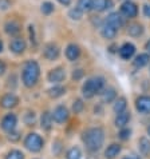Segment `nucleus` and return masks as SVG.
<instances>
[{
  "label": "nucleus",
  "mask_w": 150,
  "mask_h": 159,
  "mask_svg": "<svg viewBox=\"0 0 150 159\" xmlns=\"http://www.w3.org/2000/svg\"><path fill=\"white\" fill-rule=\"evenodd\" d=\"M82 140L86 144V147L89 151L95 152L102 147L103 140H105V132L101 127H92L83 132Z\"/></svg>",
  "instance_id": "nucleus-1"
},
{
  "label": "nucleus",
  "mask_w": 150,
  "mask_h": 159,
  "mask_svg": "<svg viewBox=\"0 0 150 159\" xmlns=\"http://www.w3.org/2000/svg\"><path fill=\"white\" fill-rule=\"evenodd\" d=\"M39 75H40V68H39L38 61L28 60L24 64L23 71H21V80L26 87H34L39 80Z\"/></svg>",
  "instance_id": "nucleus-2"
},
{
  "label": "nucleus",
  "mask_w": 150,
  "mask_h": 159,
  "mask_svg": "<svg viewBox=\"0 0 150 159\" xmlns=\"http://www.w3.org/2000/svg\"><path fill=\"white\" fill-rule=\"evenodd\" d=\"M103 86H105V79L103 78L96 76V78L89 79V80H87L82 87L83 96H85L86 99H91L94 95H96L98 92L102 91Z\"/></svg>",
  "instance_id": "nucleus-3"
},
{
  "label": "nucleus",
  "mask_w": 150,
  "mask_h": 159,
  "mask_svg": "<svg viewBox=\"0 0 150 159\" xmlns=\"http://www.w3.org/2000/svg\"><path fill=\"white\" fill-rule=\"evenodd\" d=\"M24 146L30 151L38 152L43 148V139L40 138V135L35 134V132H31V134L27 135V138L24 140Z\"/></svg>",
  "instance_id": "nucleus-4"
},
{
  "label": "nucleus",
  "mask_w": 150,
  "mask_h": 159,
  "mask_svg": "<svg viewBox=\"0 0 150 159\" xmlns=\"http://www.w3.org/2000/svg\"><path fill=\"white\" fill-rule=\"evenodd\" d=\"M135 108L141 114H150V96L142 95L135 100Z\"/></svg>",
  "instance_id": "nucleus-5"
},
{
  "label": "nucleus",
  "mask_w": 150,
  "mask_h": 159,
  "mask_svg": "<svg viewBox=\"0 0 150 159\" xmlns=\"http://www.w3.org/2000/svg\"><path fill=\"white\" fill-rule=\"evenodd\" d=\"M121 14L126 17H135L138 14V8L134 3H131L130 0H127L121 6Z\"/></svg>",
  "instance_id": "nucleus-6"
},
{
  "label": "nucleus",
  "mask_w": 150,
  "mask_h": 159,
  "mask_svg": "<svg viewBox=\"0 0 150 159\" xmlns=\"http://www.w3.org/2000/svg\"><path fill=\"white\" fill-rule=\"evenodd\" d=\"M47 78H48V82H51V83H60L64 80L66 71H64V68H62V67H56L48 72Z\"/></svg>",
  "instance_id": "nucleus-7"
},
{
  "label": "nucleus",
  "mask_w": 150,
  "mask_h": 159,
  "mask_svg": "<svg viewBox=\"0 0 150 159\" xmlns=\"http://www.w3.org/2000/svg\"><path fill=\"white\" fill-rule=\"evenodd\" d=\"M52 119L56 123H64L68 119V110L64 107V106H59L54 110V114H52Z\"/></svg>",
  "instance_id": "nucleus-8"
},
{
  "label": "nucleus",
  "mask_w": 150,
  "mask_h": 159,
  "mask_svg": "<svg viewBox=\"0 0 150 159\" xmlns=\"http://www.w3.org/2000/svg\"><path fill=\"white\" fill-rule=\"evenodd\" d=\"M43 55L47 60H55L58 59L59 56V47L54 43H50L45 47V51H43Z\"/></svg>",
  "instance_id": "nucleus-9"
},
{
  "label": "nucleus",
  "mask_w": 150,
  "mask_h": 159,
  "mask_svg": "<svg viewBox=\"0 0 150 159\" xmlns=\"http://www.w3.org/2000/svg\"><path fill=\"white\" fill-rule=\"evenodd\" d=\"M16 123H17V118H16L15 114H8V115L4 116L3 120H2V129L10 132L12 130H15Z\"/></svg>",
  "instance_id": "nucleus-10"
},
{
  "label": "nucleus",
  "mask_w": 150,
  "mask_h": 159,
  "mask_svg": "<svg viewBox=\"0 0 150 159\" xmlns=\"http://www.w3.org/2000/svg\"><path fill=\"white\" fill-rule=\"evenodd\" d=\"M27 48V44L21 38H15L14 40L10 43V50L14 52V54H23Z\"/></svg>",
  "instance_id": "nucleus-11"
},
{
  "label": "nucleus",
  "mask_w": 150,
  "mask_h": 159,
  "mask_svg": "<svg viewBox=\"0 0 150 159\" xmlns=\"http://www.w3.org/2000/svg\"><path fill=\"white\" fill-rule=\"evenodd\" d=\"M134 54H135V47H134V44H131V43H125L120 48V56L125 60L131 59Z\"/></svg>",
  "instance_id": "nucleus-12"
},
{
  "label": "nucleus",
  "mask_w": 150,
  "mask_h": 159,
  "mask_svg": "<svg viewBox=\"0 0 150 159\" xmlns=\"http://www.w3.org/2000/svg\"><path fill=\"white\" fill-rule=\"evenodd\" d=\"M17 103H19V99H17V96H15L14 94L4 95L2 100H0V104H2L3 108H14L17 106Z\"/></svg>",
  "instance_id": "nucleus-13"
},
{
  "label": "nucleus",
  "mask_w": 150,
  "mask_h": 159,
  "mask_svg": "<svg viewBox=\"0 0 150 159\" xmlns=\"http://www.w3.org/2000/svg\"><path fill=\"white\" fill-rule=\"evenodd\" d=\"M106 24L111 25L115 30H120L122 25H123V19L122 16L118 14V12H113V14H110L107 16V19H106Z\"/></svg>",
  "instance_id": "nucleus-14"
},
{
  "label": "nucleus",
  "mask_w": 150,
  "mask_h": 159,
  "mask_svg": "<svg viewBox=\"0 0 150 159\" xmlns=\"http://www.w3.org/2000/svg\"><path fill=\"white\" fill-rule=\"evenodd\" d=\"M79 55H81V48L77 44H68L67 48H66V58H67L70 61H75Z\"/></svg>",
  "instance_id": "nucleus-15"
},
{
  "label": "nucleus",
  "mask_w": 150,
  "mask_h": 159,
  "mask_svg": "<svg viewBox=\"0 0 150 159\" xmlns=\"http://www.w3.org/2000/svg\"><path fill=\"white\" fill-rule=\"evenodd\" d=\"M111 7H113L111 0H92V10H95L98 12H102Z\"/></svg>",
  "instance_id": "nucleus-16"
},
{
  "label": "nucleus",
  "mask_w": 150,
  "mask_h": 159,
  "mask_svg": "<svg viewBox=\"0 0 150 159\" xmlns=\"http://www.w3.org/2000/svg\"><path fill=\"white\" fill-rule=\"evenodd\" d=\"M4 30H6V32L8 35H11V36H15V35H17L20 32V24L17 23V21H7L6 25H4Z\"/></svg>",
  "instance_id": "nucleus-17"
},
{
  "label": "nucleus",
  "mask_w": 150,
  "mask_h": 159,
  "mask_svg": "<svg viewBox=\"0 0 150 159\" xmlns=\"http://www.w3.org/2000/svg\"><path fill=\"white\" fill-rule=\"evenodd\" d=\"M121 152V146L117 144V143H113L110 144L105 151V157L106 159H114L115 157H118V154Z\"/></svg>",
  "instance_id": "nucleus-18"
},
{
  "label": "nucleus",
  "mask_w": 150,
  "mask_h": 159,
  "mask_svg": "<svg viewBox=\"0 0 150 159\" xmlns=\"http://www.w3.org/2000/svg\"><path fill=\"white\" fill-rule=\"evenodd\" d=\"M130 120V112H126V111H122L120 114H117V118H115V126L117 127H125L127 123Z\"/></svg>",
  "instance_id": "nucleus-19"
},
{
  "label": "nucleus",
  "mask_w": 150,
  "mask_h": 159,
  "mask_svg": "<svg viewBox=\"0 0 150 159\" xmlns=\"http://www.w3.org/2000/svg\"><path fill=\"white\" fill-rule=\"evenodd\" d=\"M40 126H42V129L46 130V131H48L51 129V126H52V115L48 111L43 112L42 119H40Z\"/></svg>",
  "instance_id": "nucleus-20"
},
{
  "label": "nucleus",
  "mask_w": 150,
  "mask_h": 159,
  "mask_svg": "<svg viewBox=\"0 0 150 159\" xmlns=\"http://www.w3.org/2000/svg\"><path fill=\"white\" fill-rule=\"evenodd\" d=\"M138 147H139V152L143 157H148L150 154V140L148 138H141L138 142Z\"/></svg>",
  "instance_id": "nucleus-21"
},
{
  "label": "nucleus",
  "mask_w": 150,
  "mask_h": 159,
  "mask_svg": "<svg viewBox=\"0 0 150 159\" xmlns=\"http://www.w3.org/2000/svg\"><path fill=\"white\" fill-rule=\"evenodd\" d=\"M149 60H150V55L149 54H139L138 56H135L134 66L135 67H138V68H142L146 64H149Z\"/></svg>",
  "instance_id": "nucleus-22"
},
{
  "label": "nucleus",
  "mask_w": 150,
  "mask_h": 159,
  "mask_svg": "<svg viewBox=\"0 0 150 159\" xmlns=\"http://www.w3.org/2000/svg\"><path fill=\"white\" fill-rule=\"evenodd\" d=\"M101 34H102V36L105 39H114L115 38V35H117V30L114 27H111V25H109V24H105L102 27Z\"/></svg>",
  "instance_id": "nucleus-23"
},
{
  "label": "nucleus",
  "mask_w": 150,
  "mask_h": 159,
  "mask_svg": "<svg viewBox=\"0 0 150 159\" xmlns=\"http://www.w3.org/2000/svg\"><path fill=\"white\" fill-rule=\"evenodd\" d=\"M142 32H143V28H142V25L138 23H133L127 27V34H129L130 36L137 38V36H139V35H142Z\"/></svg>",
  "instance_id": "nucleus-24"
},
{
  "label": "nucleus",
  "mask_w": 150,
  "mask_h": 159,
  "mask_svg": "<svg viewBox=\"0 0 150 159\" xmlns=\"http://www.w3.org/2000/svg\"><path fill=\"white\" fill-rule=\"evenodd\" d=\"M115 90L114 88H106V90L102 92V100L103 103H111V102L115 99Z\"/></svg>",
  "instance_id": "nucleus-25"
},
{
  "label": "nucleus",
  "mask_w": 150,
  "mask_h": 159,
  "mask_svg": "<svg viewBox=\"0 0 150 159\" xmlns=\"http://www.w3.org/2000/svg\"><path fill=\"white\" fill-rule=\"evenodd\" d=\"M66 92V88L62 87V86H54L52 88L48 90V95L51 96V98H59Z\"/></svg>",
  "instance_id": "nucleus-26"
},
{
  "label": "nucleus",
  "mask_w": 150,
  "mask_h": 159,
  "mask_svg": "<svg viewBox=\"0 0 150 159\" xmlns=\"http://www.w3.org/2000/svg\"><path fill=\"white\" fill-rule=\"evenodd\" d=\"M126 106H127V103H126V99L125 98H118L115 100V103H114V111H115L117 114H120L122 111H125Z\"/></svg>",
  "instance_id": "nucleus-27"
},
{
  "label": "nucleus",
  "mask_w": 150,
  "mask_h": 159,
  "mask_svg": "<svg viewBox=\"0 0 150 159\" xmlns=\"http://www.w3.org/2000/svg\"><path fill=\"white\" fill-rule=\"evenodd\" d=\"M81 158H82V152L78 147L70 148L67 154H66V159H81Z\"/></svg>",
  "instance_id": "nucleus-28"
},
{
  "label": "nucleus",
  "mask_w": 150,
  "mask_h": 159,
  "mask_svg": "<svg viewBox=\"0 0 150 159\" xmlns=\"http://www.w3.org/2000/svg\"><path fill=\"white\" fill-rule=\"evenodd\" d=\"M78 8L82 10L83 12H89L92 10V0H79L78 2Z\"/></svg>",
  "instance_id": "nucleus-29"
},
{
  "label": "nucleus",
  "mask_w": 150,
  "mask_h": 159,
  "mask_svg": "<svg viewBox=\"0 0 150 159\" xmlns=\"http://www.w3.org/2000/svg\"><path fill=\"white\" fill-rule=\"evenodd\" d=\"M40 11H42V14H45V15H51L52 12H54V4L51 2H45L40 7Z\"/></svg>",
  "instance_id": "nucleus-30"
},
{
  "label": "nucleus",
  "mask_w": 150,
  "mask_h": 159,
  "mask_svg": "<svg viewBox=\"0 0 150 159\" xmlns=\"http://www.w3.org/2000/svg\"><path fill=\"white\" fill-rule=\"evenodd\" d=\"M82 15H83V11L79 10L78 7H75V8H73V10H70V12H68V16L71 17L73 20H81L82 19Z\"/></svg>",
  "instance_id": "nucleus-31"
},
{
  "label": "nucleus",
  "mask_w": 150,
  "mask_h": 159,
  "mask_svg": "<svg viewBox=\"0 0 150 159\" xmlns=\"http://www.w3.org/2000/svg\"><path fill=\"white\" fill-rule=\"evenodd\" d=\"M6 159H24V155L19 150H11V151L7 154Z\"/></svg>",
  "instance_id": "nucleus-32"
},
{
  "label": "nucleus",
  "mask_w": 150,
  "mask_h": 159,
  "mask_svg": "<svg viewBox=\"0 0 150 159\" xmlns=\"http://www.w3.org/2000/svg\"><path fill=\"white\" fill-rule=\"evenodd\" d=\"M83 107H85V104H83V102L81 99H78V100H75L74 102V104H73V111L75 114H79L83 110Z\"/></svg>",
  "instance_id": "nucleus-33"
},
{
  "label": "nucleus",
  "mask_w": 150,
  "mask_h": 159,
  "mask_svg": "<svg viewBox=\"0 0 150 159\" xmlns=\"http://www.w3.org/2000/svg\"><path fill=\"white\" fill-rule=\"evenodd\" d=\"M130 135H131V130L130 129H123L120 131V134H118V136L122 139V140H127L130 138Z\"/></svg>",
  "instance_id": "nucleus-34"
},
{
  "label": "nucleus",
  "mask_w": 150,
  "mask_h": 159,
  "mask_svg": "<svg viewBox=\"0 0 150 159\" xmlns=\"http://www.w3.org/2000/svg\"><path fill=\"white\" fill-rule=\"evenodd\" d=\"M8 139L11 140V142H17V140L20 139V132L19 131H10L8 132Z\"/></svg>",
  "instance_id": "nucleus-35"
},
{
  "label": "nucleus",
  "mask_w": 150,
  "mask_h": 159,
  "mask_svg": "<svg viewBox=\"0 0 150 159\" xmlns=\"http://www.w3.org/2000/svg\"><path fill=\"white\" fill-rule=\"evenodd\" d=\"M24 122L27 123L28 126L34 125V122H35V114L34 112H27V114H26V116H24Z\"/></svg>",
  "instance_id": "nucleus-36"
},
{
  "label": "nucleus",
  "mask_w": 150,
  "mask_h": 159,
  "mask_svg": "<svg viewBox=\"0 0 150 159\" xmlns=\"http://www.w3.org/2000/svg\"><path fill=\"white\" fill-rule=\"evenodd\" d=\"M11 7V0H0V10H8Z\"/></svg>",
  "instance_id": "nucleus-37"
},
{
  "label": "nucleus",
  "mask_w": 150,
  "mask_h": 159,
  "mask_svg": "<svg viewBox=\"0 0 150 159\" xmlns=\"http://www.w3.org/2000/svg\"><path fill=\"white\" fill-rule=\"evenodd\" d=\"M83 76V71L82 70H75V71L73 72V79L74 80H79Z\"/></svg>",
  "instance_id": "nucleus-38"
},
{
  "label": "nucleus",
  "mask_w": 150,
  "mask_h": 159,
  "mask_svg": "<svg viewBox=\"0 0 150 159\" xmlns=\"http://www.w3.org/2000/svg\"><path fill=\"white\" fill-rule=\"evenodd\" d=\"M6 70H7V66H6V63H4L3 60H0V76L6 72Z\"/></svg>",
  "instance_id": "nucleus-39"
},
{
  "label": "nucleus",
  "mask_w": 150,
  "mask_h": 159,
  "mask_svg": "<svg viewBox=\"0 0 150 159\" xmlns=\"http://www.w3.org/2000/svg\"><path fill=\"white\" fill-rule=\"evenodd\" d=\"M143 15L146 17H150V6H149V4L143 6Z\"/></svg>",
  "instance_id": "nucleus-40"
},
{
  "label": "nucleus",
  "mask_w": 150,
  "mask_h": 159,
  "mask_svg": "<svg viewBox=\"0 0 150 159\" xmlns=\"http://www.w3.org/2000/svg\"><path fill=\"white\" fill-rule=\"evenodd\" d=\"M58 2L62 4V6H64V7H67L71 4V0H58Z\"/></svg>",
  "instance_id": "nucleus-41"
},
{
  "label": "nucleus",
  "mask_w": 150,
  "mask_h": 159,
  "mask_svg": "<svg viewBox=\"0 0 150 159\" xmlns=\"http://www.w3.org/2000/svg\"><path fill=\"white\" fill-rule=\"evenodd\" d=\"M145 50H146V51H148V54L150 55V40L146 43V46H145Z\"/></svg>",
  "instance_id": "nucleus-42"
},
{
  "label": "nucleus",
  "mask_w": 150,
  "mask_h": 159,
  "mask_svg": "<svg viewBox=\"0 0 150 159\" xmlns=\"http://www.w3.org/2000/svg\"><path fill=\"white\" fill-rule=\"evenodd\" d=\"M123 159H139V157H137V155H129V157H125Z\"/></svg>",
  "instance_id": "nucleus-43"
},
{
  "label": "nucleus",
  "mask_w": 150,
  "mask_h": 159,
  "mask_svg": "<svg viewBox=\"0 0 150 159\" xmlns=\"http://www.w3.org/2000/svg\"><path fill=\"white\" fill-rule=\"evenodd\" d=\"M3 51V43H2V40H0V52Z\"/></svg>",
  "instance_id": "nucleus-44"
},
{
  "label": "nucleus",
  "mask_w": 150,
  "mask_h": 159,
  "mask_svg": "<svg viewBox=\"0 0 150 159\" xmlns=\"http://www.w3.org/2000/svg\"><path fill=\"white\" fill-rule=\"evenodd\" d=\"M148 134H149V135H150V126H149V127H148Z\"/></svg>",
  "instance_id": "nucleus-45"
},
{
  "label": "nucleus",
  "mask_w": 150,
  "mask_h": 159,
  "mask_svg": "<svg viewBox=\"0 0 150 159\" xmlns=\"http://www.w3.org/2000/svg\"><path fill=\"white\" fill-rule=\"evenodd\" d=\"M126 2H127V0H126Z\"/></svg>",
  "instance_id": "nucleus-46"
}]
</instances>
